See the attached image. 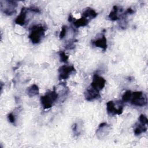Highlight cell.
I'll return each instance as SVG.
<instances>
[{
	"label": "cell",
	"mask_w": 148,
	"mask_h": 148,
	"mask_svg": "<svg viewBox=\"0 0 148 148\" xmlns=\"http://www.w3.org/2000/svg\"><path fill=\"white\" fill-rule=\"evenodd\" d=\"M147 131V127H146V125L141 124V123H136L135 127L134 128V134L136 136H138L140 135L141 134Z\"/></svg>",
	"instance_id": "15"
},
{
	"label": "cell",
	"mask_w": 148,
	"mask_h": 148,
	"mask_svg": "<svg viewBox=\"0 0 148 148\" xmlns=\"http://www.w3.org/2000/svg\"><path fill=\"white\" fill-rule=\"evenodd\" d=\"M75 71V68L73 65H62L58 68V78L60 80L66 79Z\"/></svg>",
	"instance_id": "5"
},
{
	"label": "cell",
	"mask_w": 148,
	"mask_h": 148,
	"mask_svg": "<svg viewBox=\"0 0 148 148\" xmlns=\"http://www.w3.org/2000/svg\"><path fill=\"white\" fill-rule=\"evenodd\" d=\"M59 56L61 60V62H66L68 60V56L65 54V53L64 51H60L59 52Z\"/></svg>",
	"instance_id": "18"
},
{
	"label": "cell",
	"mask_w": 148,
	"mask_h": 148,
	"mask_svg": "<svg viewBox=\"0 0 148 148\" xmlns=\"http://www.w3.org/2000/svg\"><path fill=\"white\" fill-rule=\"evenodd\" d=\"M84 97L87 101H91L94 99H96L98 98H100L99 91H97L92 87H90L84 92Z\"/></svg>",
	"instance_id": "10"
},
{
	"label": "cell",
	"mask_w": 148,
	"mask_h": 148,
	"mask_svg": "<svg viewBox=\"0 0 148 148\" xmlns=\"http://www.w3.org/2000/svg\"><path fill=\"white\" fill-rule=\"evenodd\" d=\"M46 29L42 25H35L30 28L28 38L33 44L39 43L45 36Z\"/></svg>",
	"instance_id": "1"
},
{
	"label": "cell",
	"mask_w": 148,
	"mask_h": 148,
	"mask_svg": "<svg viewBox=\"0 0 148 148\" xmlns=\"http://www.w3.org/2000/svg\"><path fill=\"white\" fill-rule=\"evenodd\" d=\"M90 20L87 19V18H86L83 17H82L80 18H79L77 20H73V24L74 25V26L76 28H79V27H85L86 26L89 21Z\"/></svg>",
	"instance_id": "13"
},
{
	"label": "cell",
	"mask_w": 148,
	"mask_h": 148,
	"mask_svg": "<svg viewBox=\"0 0 148 148\" xmlns=\"http://www.w3.org/2000/svg\"><path fill=\"white\" fill-rule=\"evenodd\" d=\"M132 95V91L130 90H128L125 91V92L122 96V102H128L131 99Z\"/></svg>",
	"instance_id": "17"
},
{
	"label": "cell",
	"mask_w": 148,
	"mask_h": 148,
	"mask_svg": "<svg viewBox=\"0 0 148 148\" xmlns=\"http://www.w3.org/2000/svg\"><path fill=\"white\" fill-rule=\"evenodd\" d=\"M28 10H29V11H31L34 13H39L40 12V9L35 6H31V7L28 8Z\"/></svg>",
	"instance_id": "23"
},
{
	"label": "cell",
	"mask_w": 148,
	"mask_h": 148,
	"mask_svg": "<svg viewBox=\"0 0 148 148\" xmlns=\"http://www.w3.org/2000/svg\"><path fill=\"white\" fill-rule=\"evenodd\" d=\"M110 126L106 123H102L98 126V129L96 131V135L98 139H103L110 132Z\"/></svg>",
	"instance_id": "8"
},
{
	"label": "cell",
	"mask_w": 148,
	"mask_h": 148,
	"mask_svg": "<svg viewBox=\"0 0 148 148\" xmlns=\"http://www.w3.org/2000/svg\"><path fill=\"white\" fill-rule=\"evenodd\" d=\"M73 20H74V18H73V16H72L71 14H70V15L69 16V17H68V21H69V22H72Z\"/></svg>",
	"instance_id": "24"
},
{
	"label": "cell",
	"mask_w": 148,
	"mask_h": 148,
	"mask_svg": "<svg viewBox=\"0 0 148 148\" xmlns=\"http://www.w3.org/2000/svg\"><path fill=\"white\" fill-rule=\"evenodd\" d=\"M74 40H70L69 42H68L66 45L65 46V49H68V50H71V49H73L75 47V45H74Z\"/></svg>",
	"instance_id": "22"
},
{
	"label": "cell",
	"mask_w": 148,
	"mask_h": 148,
	"mask_svg": "<svg viewBox=\"0 0 148 148\" xmlns=\"http://www.w3.org/2000/svg\"><path fill=\"white\" fill-rule=\"evenodd\" d=\"M17 3L13 1H1V9L3 13L8 16H11L16 13Z\"/></svg>",
	"instance_id": "4"
},
{
	"label": "cell",
	"mask_w": 148,
	"mask_h": 148,
	"mask_svg": "<svg viewBox=\"0 0 148 148\" xmlns=\"http://www.w3.org/2000/svg\"><path fill=\"white\" fill-rule=\"evenodd\" d=\"M39 89L36 84H32L27 89V94L29 97H32L39 94Z\"/></svg>",
	"instance_id": "14"
},
{
	"label": "cell",
	"mask_w": 148,
	"mask_h": 148,
	"mask_svg": "<svg viewBox=\"0 0 148 148\" xmlns=\"http://www.w3.org/2000/svg\"><path fill=\"white\" fill-rule=\"evenodd\" d=\"M97 13L92 8H87L82 13V17L87 18L90 20L95 18L97 16Z\"/></svg>",
	"instance_id": "12"
},
{
	"label": "cell",
	"mask_w": 148,
	"mask_h": 148,
	"mask_svg": "<svg viewBox=\"0 0 148 148\" xmlns=\"http://www.w3.org/2000/svg\"><path fill=\"white\" fill-rule=\"evenodd\" d=\"M91 43L94 46L102 49L103 51H105L108 47L107 39L103 33L101 34V36L98 38L92 40Z\"/></svg>",
	"instance_id": "9"
},
{
	"label": "cell",
	"mask_w": 148,
	"mask_h": 148,
	"mask_svg": "<svg viewBox=\"0 0 148 148\" xmlns=\"http://www.w3.org/2000/svg\"><path fill=\"white\" fill-rule=\"evenodd\" d=\"M8 120H9V121L13 124H16V117L14 114L13 112H11L10 113H9L8 114Z\"/></svg>",
	"instance_id": "19"
},
{
	"label": "cell",
	"mask_w": 148,
	"mask_h": 148,
	"mask_svg": "<svg viewBox=\"0 0 148 148\" xmlns=\"http://www.w3.org/2000/svg\"><path fill=\"white\" fill-rule=\"evenodd\" d=\"M138 120H139V123H141V124L146 125V124H147V123H148V120H147L146 116L145 114H141L139 116Z\"/></svg>",
	"instance_id": "20"
},
{
	"label": "cell",
	"mask_w": 148,
	"mask_h": 148,
	"mask_svg": "<svg viewBox=\"0 0 148 148\" xmlns=\"http://www.w3.org/2000/svg\"><path fill=\"white\" fill-rule=\"evenodd\" d=\"M66 31H67V27H66V25L62 26L61 31V32L60 33V35H59V37H60V39H62L66 36Z\"/></svg>",
	"instance_id": "21"
},
{
	"label": "cell",
	"mask_w": 148,
	"mask_h": 148,
	"mask_svg": "<svg viewBox=\"0 0 148 148\" xmlns=\"http://www.w3.org/2000/svg\"><path fill=\"white\" fill-rule=\"evenodd\" d=\"M119 8L117 6L115 5L113 7L112 10L110 11L108 15V17L112 21H116L119 19Z\"/></svg>",
	"instance_id": "16"
},
{
	"label": "cell",
	"mask_w": 148,
	"mask_h": 148,
	"mask_svg": "<svg viewBox=\"0 0 148 148\" xmlns=\"http://www.w3.org/2000/svg\"><path fill=\"white\" fill-rule=\"evenodd\" d=\"M106 110L108 114L111 116H114L116 114L120 115L123 113V105L121 103L118 108H116L114 102L112 101H110L106 103Z\"/></svg>",
	"instance_id": "7"
},
{
	"label": "cell",
	"mask_w": 148,
	"mask_h": 148,
	"mask_svg": "<svg viewBox=\"0 0 148 148\" xmlns=\"http://www.w3.org/2000/svg\"><path fill=\"white\" fill-rule=\"evenodd\" d=\"M28 11V9L25 7H23L21 8V12L20 14L16 17L15 20V23L20 25L21 26H23L26 22V18H27V12Z\"/></svg>",
	"instance_id": "11"
},
{
	"label": "cell",
	"mask_w": 148,
	"mask_h": 148,
	"mask_svg": "<svg viewBox=\"0 0 148 148\" xmlns=\"http://www.w3.org/2000/svg\"><path fill=\"white\" fill-rule=\"evenodd\" d=\"M106 84V80L102 76L98 74H94L92 77V81L90 84L91 87L97 90L100 91L103 89Z\"/></svg>",
	"instance_id": "6"
},
{
	"label": "cell",
	"mask_w": 148,
	"mask_h": 148,
	"mask_svg": "<svg viewBox=\"0 0 148 148\" xmlns=\"http://www.w3.org/2000/svg\"><path fill=\"white\" fill-rule=\"evenodd\" d=\"M130 101L134 106L142 107L147 104V99L146 95L142 91H135L132 92Z\"/></svg>",
	"instance_id": "3"
},
{
	"label": "cell",
	"mask_w": 148,
	"mask_h": 148,
	"mask_svg": "<svg viewBox=\"0 0 148 148\" xmlns=\"http://www.w3.org/2000/svg\"><path fill=\"white\" fill-rule=\"evenodd\" d=\"M58 98V94L54 89L51 91L46 92L43 96L40 97V102L44 109H47L52 107L54 103L57 101Z\"/></svg>",
	"instance_id": "2"
}]
</instances>
